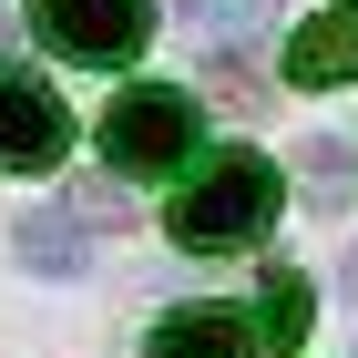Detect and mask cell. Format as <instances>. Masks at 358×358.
<instances>
[{"instance_id":"6da1fadb","label":"cell","mask_w":358,"mask_h":358,"mask_svg":"<svg viewBox=\"0 0 358 358\" xmlns=\"http://www.w3.org/2000/svg\"><path fill=\"white\" fill-rule=\"evenodd\" d=\"M276 225V164L266 154H215V164H194V185L164 205V236L185 256H236V246H256Z\"/></svg>"},{"instance_id":"7a4b0ae2","label":"cell","mask_w":358,"mask_h":358,"mask_svg":"<svg viewBox=\"0 0 358 358\" xmlns=\"http://www.w3.org/2000/svg\"><path fill=\"white\" fill-rule=\"evenodd\" d=\"M194 134H205L194 92L134 83V92H113V113H103V164L113 174H185L194 164Z\"/></svg>"},{"instance_id":"3957f363","label":"cell","mask_w":358,"mask_h":358,"mask_svg":"<svg viewBox=\"0 0 358 358\" xmlns=\"http://www.w3.org/2000/svg\"><path fill=\"white\" fill-rule=\"evenodd\" d=\"M31 31L52 41L62 62H134L154 41V0H31Z\"/></svg>"},{"instance_id":"277c9868","label":"cell","mask_w":358,"mask_h":358,"mask_svg":"<svg viewBox=\"0 0 358 358\" xmlns=\"http://www.w3.org/2000/svg\"><path fill=\"white\" fill-rule=\"evenodd\" d=\"M72 154V113H62V92L41 83V72H21V62H0V164L10 174H41Z\"/></svg>"},{"instance_id":"5b68a950","label":"cell","mask_w":358,"mask_h":358,"mask_svg":"<svg viewBox=\"0 0 358 358\" xmlns=\"http://www.w3.org/2000/svg\"><path fill=\"white\" fill-rule=\"evenodd\" d=\"M287 83H297V92L358 83V21H348V10H317V21L287 31Z\"/></svg>"},{"instance_id":"8992f818","label":"cell","mask_w":358,"mask_h":358,"mask_svg":"<svg viewBox=\"0 0 358 358\" xmlns=\"http://www.w3.org/2000/svg\"><path fill=\"white\" fill-rule=\"evenodd\" d=\"M143 358H256V317H236V307H174Z\"/></svg>"},{"instance_id":"52a82bcc","label":"cell","mask_w":358,"mask_h":358,"mask_svg":"<svg viewBox=\"0 0 358 358\" xmlns=\"http://www.w3.org/2000/svg\"><path fill=\"white\" fill-rule=\"evenodd\" d=\"M10 256H21L31 276H83V225H72V205H31V215L10 225Z\"/></svg>"},{"instance_id":"ba28073f","label":"cell","mask_w":358,"mask_h":358,"mask_svg":"<svg viewBox=\"0 0 358 358\" xmlns=\"http://www.w3.org/2000/svg\"><path fill=\"white\" fill-rule=\"evenodd\" d=\"M297 338H307V276L276 266L266 297H256V348H297Z\"/></svg>"},{"instance_id":"9c48e42d","label":"cell","mask_w":358,"mask_h":358,"mask_svg":"<svg viewBox=\"0 0 358 358\" xmlns=\"http://www.w3.org/2000/svg\"><path fill=\"white\" fill-rule=\"evenodd\" d=\"M297 174H307L317 205H338V194H348V143H338V134H307L297 143Z\"/></svg>"},{"instance_id":"30bf717a","label":"cell","mask_w":358,"mask_h":358,"mask_svg":"<svg viewBox=\"0 0 358 358\" xmlns=\"http://www.w3.org/2000/svg\"><path fill=\"white\" fill-rule=\"evenodd\" d=\"M123 215H134V205L113 194V174H83V185H72V225H123Z\"/></svg>"},{"instance_id":"8fae6325","label":"cell","mask_w":358,"mask_h":358,"mask_svg":"<svg viewBox=\"0 0 358 358\" xmlns=\"http://www.w3.org/2000/svg\"><path fill=\"white\" fill-rule=\"evenodd\" d=\"M256 10H276V0H185V21H205V31H246Z\"/></svg>"},{"instance_id":"7c38bea8","label":"cell","mask_w":358,"mask_h":358,"mask_svg":"<svg viewBox=\"0 0 358 358\" xmlns=\"http://www.w3.org/2000/svg\"><path fill=\"white\" fill-rule=\"evenodd\" d=\"M338 276H348V297H358V246H348V266H338Z\"/></svg>"},{"instance_id":"4fadbf2b","label":"cell","mask_w":358,"mask_h":358,"mask_svg":"<svg viewBox=\"0 0 358 358\" xmlns=\"http://www.w3.org/2000/svg\"><path fill=\"white\" fill-rule=\"evenodd\" d=\"M348 21H358V0H348Z\"/></svg>"}]
</instances>
